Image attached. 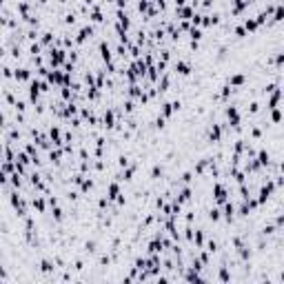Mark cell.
Listing matches in <instances>:
<instances>
[{"label": "cell", "instance_id": "obj_18", "mask_svg": "<svg viewBox=\"0 0 284 284\" xmlns=\"http://www.w3.org/2000/svg\"><path fill=\"white\" fill-rule=\"evenodd\" d=\"M131 175H133V167H129V169H127V171H125V173H122V178H125V180H129Z\"/></svg>", "mask_w": 284, "mask_h": 284}, {"label": "cell", "instance_id": "obj_22", "mask_svg": "<svg viewBox=\"0 0 284 284\" xmlns=\"http://www.w3.org/2000/svg\"><path fill=\"white\" fill-rule=\"evenodd\" d=\"M53 217H56V220H62V211L60 209H53Z\"/></svg>", "mask_w": 284, "mask_h": 284}, {"label": "cell", "instance_id": "obj_19", "mask_svg": "<svg viewBox=\"0 0 284 284\" xmlns=\"http://www.w3.org/2000/svg\"><path fill=\"white\" fill-rule=\"evenodd\" d=\"M33 206H36L38 211H44V202H42V200H36V202H33Z\"/></svg>", "mask_w": 284, "mask_h": 284}, {"label": "cell", "instance_id": "obj_6", "mask_svg": "<svg viewBox=\"0 0 284 284\" xmlns=\"http://www.w3.org/2000/svg\"><path fill=\"white\" fill-rule=\"evenodd\" d=\"M220 136H222V133H220V127H213V129H211V133H209L211 142H217V140H220Z\"/></svg>", "mask_w": 284, "mask_h": 284}, {"label": "cell", "instance_id": "obj_1", "mask_svg": "<svg viewBox=\"0 0 284 284\" xmlns=\"http://www.w3.org/2000/svg\"><path fill=\"white\" fill-rule=\"evenodd\" d=\"M226 116H229V120H231L233 127L240 125V116H238V111H235V107H229V109H226Z\"/></svg>", "mask_w": 284, "mask_h": 284}, {"label": "cell", "instance_id": "obj_9", "mask_svg": "<svg viewBox=\"0 0 284 284\" xmlns=\"http://www.w3.org/2000/svg\"><path fill=\"white\" fill-rule=\"evenodd\" d=\"M116 195H118V184L113 182V184H109V195H107V198H109V200H113Z\"/></svg>", "mask_w": 284, "mask_h": 284}, {"label": "cell", "instance_id": "obj_3", "mask_svg": "<svg viewBox=\"0 0 284 284\" xmlns=\"http://www.w3.org/2000/svg\"><path fill=\"white\" fill-rule=\"evenodd\" d=\"M215 200L217 202H224L226 200V191H224L222 184H215Z\"/></svg>", "mask_w": 284, "mask_h": 284}, {"label": "cell", "instance_id": "obj_16", "mask_svg": "<svg viewBox=\"0 0 284 284\" xmlns=\"http://www.w3.org/2000/svg\"><path fill=\"white\" fill-rule=\"evenodd\" d=\"M191 38H193V40H200V38H202V31L193 27V29H191Z\"/></svg>", "mask_w": 284, "mask_h": 284}, {"label": "cell", "instance_id": "obj_20", "mask_svg": "<svg viewBox=\"0 0 284 284\" xmlns=\"http://www.w3.org/2000/svg\"><path fill=\"white\" fill-rule=\"evenodd\" d=\"M273 120H275V122H280V120H282V113H280L278 109H273Z\"/></svg>", "mask_w": 284, "mask_h": 284}, {"label": "cell", "instance_id": "obj_13", "mask_svg": "<svg viewBox=\"0 0 284 284\" xmlns=\"http://www.w3.org/2000/svg\"><path fill=\"white\" fill-rule=\"evenodd\" d=\"M273 20H275V22H278V20H284V7H278V9H275V16H273Z\"/></svg>", "mask_w": 284, "mask_h": 284}, {"label": "cell", "instance_id": "obj_10", "mask_svg": "<svg viewBox=\"0 0 284 284\" xmlns=\"http://www.w3.org/2000/svg\"><path fill=\"white\" fill-rule=\"evenodd\" d=\"M189 195H191V189H182V193L178 195V202H184V200H189Z\"/></svg>", "mask_w": 284, "mask_h": 284}, {"label": "cell", "instance_id": "obj_2", "mask_svg": "<svg viewBox=\"0 0 284 284\" xmlns=\"http://www.w3.org/2000/svg\"><path fill=\"white\" fill-rule=\"evenodd\" d=\"M273 189H275V184H273V182H269L267 186L262 189V195H260V202H267V198L271 195V191H273Z\"/></svg>", "mask_w": 284, "mask_h": 284}, {"label": "cell", "instance_id": "obj_8", "mask_svg": "<svg viewBox=\"0 0 284 284\" xmlns=\"http://www.w3.org/2000/svg\"><path fill=\"white\" fill-rule=\"evenodd\" d=\"M89 36H91V27H84V29L80 31V36H78V42H82V40H87Z\"/></svg>", "mask_w": 284, "mask_h": 284}, {"label": "cell", "instance_id": "obj_4", "mask_svg": "<svg viewBox=\"0 0 284 284\" xmlns=\"http://www.w3.org/2000/svg\"><path fill=\"white\" fill-rule=\"evenodd\" d=\"M175 71L182 73V75H186V73H189V64H186V62H175Z\"/></svg>", "mask_w": 284, "mask_h": 284}, {"label": "cell", "instance_id": "obj_25", "mask_svg": "<svg viewBox=\"0 0 284 284\" xmlns=\"http://www.w3.org/2000/svg\"><path fill=\"white\" fill-rule=\"evenodd\" d=\"M275 222H278V226H282V224H284V215H280V217H278Z\"/></svg>", "mask_w": 284, "mask_h": 284}, {"label": "cell", "instance_id": "obj_24", "mask_svg": "<svg viewBox=\"0 0 284 284\" xmlns=\"http://www.w3.org/2000/svg\"><path fill=\"white\" fill-rule=\"evenodd\" d=\"M278 64H284V53H280V56H278Z\"/></svg>", "mask_w": 284, "mask_h": 284}, {"label": "cell", "instance_id": "obj_21", "mask_svg": "<svg viewBox=\"0 0 284 284\" xmlns=\"http://www.w3.org/2000/svg\"><path fill=\"white\" fill-rule=\"evenodd\" d=\"M89 189H91V180H84V182H82V191H89Z\"/></svg>", "mask_w": 284, "mask_h": 284}, {"label": "cell", "instance_id": "obj_7", "mask_svg": "<svg viewBox=\"0 0 284 284\" xmlns=\"http://www.w3.org/2000/svg\"><path fill=\"white\" fill-rule=\"evenodd\" d=\"M16 80H29V71H27V69H18L16 71Z\"/></svg>", "mask_w": 284, "mask_h": 284}, {"label": "cell", "instance_id": "obj_14", "mask_svg": "<svg viewBox=\"0 0 284 284\" xmlns=\"http://www.w3.org/2000/svg\"><path fill=\"white\" fill-rule=\"evenodd\" d=\"M242 82H244V75H233V78H231L233 87H238V84H242Z\"/></svg>", "mask_w": 284, "mask_h": 284}, {"label": "cell", "instance_id": "obj_15", "mask_svg": "<svg viewBox=\"0 0 284 284\" xmlns=\"http://www.w3.org/2000/svg\"><path fill=\"white\" fill-rule=\"evenodd\" d=\"M195 242H198V247H202V244H204V235H202V231H198L195 233V238H193Z\"/></svg>", "mask_w": 284, "mask_h": 284}, {"label": "cell", "instance_id": "obj_12", "mask_svg": "<svg viewBox=\"0 0 284 284\" xmlns=\"http://www.w3.org/2000/svg\"><path fill=\"white\" fill-rule=\"evenodd\" d=\"M40 269H42L44 273H49V271H53V264H51L49 260H44V262H40Z\"/></svg>", "mask_w": 284, "mask_h": 284}, {"label": "cell", "instance_id": "obj_5", "mask_svg": "<svg viewBox=\"0 0 284 284\" xmlns=\"http://www.w3.org/2000/svg\"><path fill=\"white\" fill-rule=\"evenodd\" d=\"M258 27H260L258 20H247V22H244V29H247V31H255Z\"/></svg>", "mask_w": 284, "mask_h": 284}, {"label": "cell", "instance_id": "obj_23", "mask_svg": "<svg viewBox=\"0 0 284 284\" xmlns=\"http://www.w3.org/2000/svg\"><path fill=\"white\" fill-rule=\"evenodd\" d=\"M211 220H220V211H217V209L211 211Z\"/></svg>", "mask_w": 284, "mask_h": 284}, {"label": "cell", "instance_id": "obj_26", "mask_svg": "<svg viewBox=\"0 0 284 284\" xmlns=\"http://www.w3.org/2000/svg\"><path fill=\"white\" fill-rule=\"evenodd\" d=\"M175 2H178V5H184V2H186V0H175Z\"/></svg>", "mask_w": 284, "mask_h": 284}, {"label": "cell", "instance_id": "obj_17", "mask_svg": "<svg viewBox=\"0 0 284 284\" xmlns=\"http://www.w3.org/2000/svg\"><path fill=\"white\" fill-rule=\"evenodd\" d=\"M260 164H269V155L264 153V151H262V153H260Z\"/></svg>", "mask_w": 284, "mask_h": 284}, {"label": "cell", "instance_id": "obj_11", "mask_svg": "<svg viewBox=\"0 0 284 284\" xmlns=\"http://www.w3.org/2000/svg\"><path fill=\"white\" fill-rule=\"evenodd\" d=\"M233 211H235L233 204H226L224 206V217H226V220H231V217H233Z\"/></svg>", "mask_w": 284, "mask_h": 284}]
</instances>
